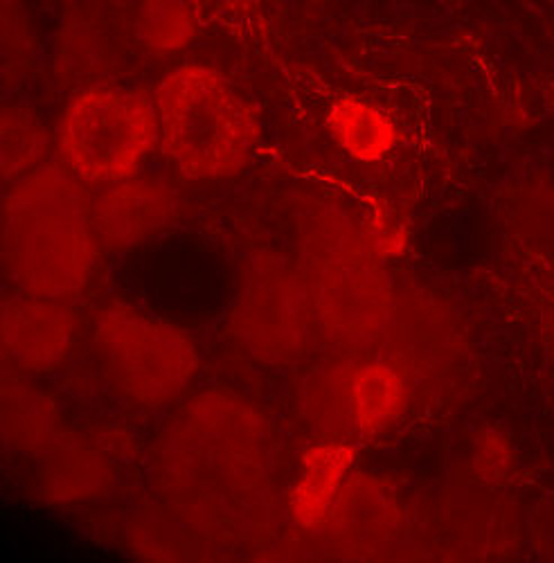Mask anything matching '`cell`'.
<instances>
[{
    "label": "cell",
    "instance_id": "6da1fadb",
    "mask_svg": "<svg viewBox=\"0 0 554 563\" xmlns=\"http://www.w3.org/2000/svg\"><path fill=\"white\" fill-rule=\"evenodd\" d=\"M96 230L79 185L59 172H36L3 201V262L16 285L38 298L79 291L92 268Z\"/></svg>",
    "mask_w": 554,
    "mask_h": 563
},
{
    "label": "cell",
    "instance_id": "7a4b0ae2",
    "mask_svg": "<svg viewBox=\"0 0 554 563\" xmlns=\"http://www.w3.org/2000/svg\"><path fill=\"white\" fill-rule=\"evenodd\" d=\"M158 137L174 165L195 178L240 169L253 154L257 122L246 100L223 75L182 66L156 90Z\"/></svg>",
    "mask_w": 554,
    "mask_h": 563
},
{
    "label": "cell",
    "instance_id": "3957f363",
    "mask_svg": "<svg viewBox=\"0 0 554 563\" xmlns=\"http://www.w3.org/2000/svg\"><path fill=\"white\" fill-rule=\"evenodd\" d=\"M158 140L154 104L141 92L92 86L66 107L59 147L70 169L92 183L135 176Z\"/></svg>",
    "mask_w": 554,
    "mask_h": 563
},
{
    "label": "cell",
    "instance_id": "277c9868",
    "mask_svg": "<svg viewBox=\"0 0 554 563\" xmlns=\"http://www.w3.org/2000/svg\"><path fill=\"white\" fill-rule=\"evenodd\" d=\"M96 347L122 393L145 406L174 399L199 365L188 336L124 305L107 307L98 316Z\"/></svg>",
    "mask_w": 554,
    "mask_h": 563
},
{
    "label": "cell",
    "instance_id": "5b68a950",
    "mask_svg": "<svg viewBox=\"0 0 554 563\" xmlns=\"http://www.w3.org/2000/svg\"><path fill=\"white\" fill-rule=\"evenodd\" d=\"M307 318L309 298L291 271L266 262L246 275L235 320L255 352L266 356L293 352L307 334Z\"/></svg>",
    "mask_w": 554,
    "mask_h": 563
},
{
    "label": "cell",
    "instance_id": "8992f818",
    "mask_svg": "<svg viewBox=\"0 0 554 563\" xmlns=\"http://www.w3.org/2000/svg\"><path fill=\"white\" fill-rule=\"evenodd\" d=\"M315 260L318 307L347 330L375 322L381 309V277L367 264L365 251L352 244L350 232L339 230L334 238L322 240Z\"/></svg>",
    "mask_w": 554,
    "mask_h": 563
},
{
    "label": "cell",
    "instance_id": "52a82bcc",
    "mask_svg": "<svg viewBox=\"0 0 554 563\" xmlns=\"http://www.w3.org/2000/svg\"><path fill=\"white\" fill-rule=\"evenodd\" d=\"M88 206L96 238L111 249H129L158 232L171 219L176 201L163 183L129 176L107 183Z\"/></svg>",
    "mask_w": 554,
    "mask_h": 563
},
{
    "label": "cell",
    "instance_id": "ba28073f",
    "mask_svg": "<svg viewBox=\"0 0 554 563\" xmlns=\"http://www.w3.org/2000/svg\"><path fill=\"white\" fill-rule=\"evenodd\" d=\"M73 339L75 320L57 300L25 294L3 302V352L19 367L59 365Z\"/></svg>",
    "mask_w": 554,
    "mask_h": 563
},
{
    "label": "cell",
    "instance_id": "9c48e42d",
    "mask_svg": "<svg viewBox=\"0 0 554 563\" xmlns=\"http://www.w3.org/2000/svg\"><path fill=\"white\" fill-rule=\"evenodd\" d=\"M350 462L352 449L343 444H320L304 453L302 478L293 494V514L300 523L311 526L325 516Z\"/></svg>",
    "mask_w": 554,
    "mask_h": 563
},
{
    "label": "cell",
    "instance_id": "30bf717a",
    "mask_svg": "<svg viewBox=\"0 0 554 563\" xmlns=\"http://www.w3.org/2000/svg\"><path fill=\"white\" fill-rule=\"evenodd\" d=\"M330 124L341 147L356 161L373 163L397 145V129L386 113L354 98L334 104Z\"/></svg>",
    "mask_w": 554,
    "mask_h": 563
},
{
    "label": "cell",
    "instance_id": "8fae6325",
    "mask_svg": "<svg viewBox=\"0 0 554 563\" xmlns=\"http://www.w3.org/2000/svg\"><path fill=\"white\" fill-rule=\"evenodd\" d=\"M406 401V388L397 374L373 363L356 372L350 393V406L356 427L365 433H377L399 417Z\"/></svg>",
    "mask_w": 554,
    "mask_h": 563
},
{
    "label": "cell",
    "instance_id": "7c38bea8",
    "mask_svg": "<svg viewBox=\"0 0 554 563\" xmlns=\"http://www.w3.org/2000/svg\"><path fill=\"white\" fill-rule=\"evenodd\" d=\"M57 431L53 404L34 388L5 382L3 386V433L21 451L48 444Z\"/></svg>",
    "mask_w": 554,
    "mask_h": 563
},
{
    "label": "cell",
    "instance_id": "4fadbf2b",
    "mask_svg": "<svg viewBox=\"0 0 554 563\" xmlns=\"http://www.w3.org/2000/svg\"><path fill=\"white\" fill-rule=\"evenodd\" d=\"M0 154H3V178L10 185L14 178L30 176L45 150V133L34 115L19 107H5L0 118Z\"/></svg>",
    "mask_w": 554,
    "mask_h": 563
},
{
    "label": "cell",
    "instance_id": "5bb4252c",
    "mask_svg": "<svg viewBox=\"0 0 554 563\" xmlns=\"http://www.w3.org/2000/svg\"><path fill=\"white\" fill-rule=\"evenodd\" d=\"M195 32V16L188 5L152 3L143 5L137 16V34L156 51H174L190 41Z\"/></svg>",
    "mask_w": 554,
    "mask_h": 563
}]
</instances>
